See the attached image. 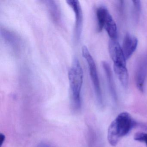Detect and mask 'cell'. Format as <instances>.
I'll list each match as a JSON object with an SVG mask.
<instances>
[{
    "mask_svg": "<svg viewBox=\"0 0 147 147\" xmlns=\"http://www.w3.org/2000/svg\"><path fill=\"white\" fill-rule=\"evenodd\" d=\"M129 113L123 112L111 123L107 131V139L111 146H116L119 140L127 135L135 125Z\"/></svg>",
    "mask_w": 147,
    "mask_h": 147,
    "instance_id": "2",
    "label": "cell"
},
{
    "mask_svg": "<svg viewBox=\"0 0 147 147\" xmlns=\"http://www.w3.org/2000/svg\"><path fill=\"white\" fill-rule=\"evenodd\" d=\"M68 79L71 94L72 109L78 112L82 106V89L83 82V72L78 58L75 57L68 71Z\"/></svg>",
    "mask_w": 147,
    "mask_h": 147,
    "instance_id": "1",
    "label": "cell"
},
{
    "mask_svg": "<svg viewBox=\"0 0 147 147\" xmlns=\"http://www.w3.org/2000/svg\"><path fill=\"white\" fill-rule=\"evenodd\" d=\"M132 4L134 7V17L135 21L137 22L139 20V15L141 11L142 5L140 1H132Z\"/></svg>",
    "mask_w": 147,
    "mask_h": 147,
    "instance_id": "14",
    "label": "cell"
},
{
    "mask_svg": "<svg viewBox=\"0 0 147 147\" xmlns=\"http://www.w3.org/2000/svg\"><path fill=\"white\" fill-rule=\"evenodd\" d=\"M134 140L140 142H144L147 147V133L144 132H137L134 135Z\"/></svg>",
    "mask_w": 147,
    "mask_h": 147,
    "instance_id": "15",
    "label": "cell"
},
{
    "mask_svg": "<svg viewBox=\"0 0 147 147\" xmlns=\"http://www.w3.org/2000/svg\"><path fill=\"white\" fill-rule=\"evenodd\" d=\"M113 69L122 86L127 88L129 85V76L126 66L113 65Z\"/></svg>",
    "mask_w": 147,
    "mask_h": 147,
    "instance_id": "10",
    "label": "cell"
},
{
    "mask_svg": "<svg viewBox=\"0 0 147 147\" xmlns=\"http://www.w3.org/2000/svg\"><path fill=\"white\" fill-rule=\"evenodd\" d=\"M107 8L104 6H100L96 10V17L97 20V31L100 32L104 29V21L107 13L108 11Z\"/></svg>",
    "mask_w": 147,
    "mask_h": 147,
    "instance_id": "12",
    "label": "cell"
},
{
    "mask_svg": "<svg viewBox=\"0 0 147 147\" xmlns=\"http://www.w3.org/2000/svg\"><path fill=\"white\" fill-rule=\"evenodd\" d=\"M108 50L113 65L126 66V59L117 39H110L108 44Z\"/></svg>",
    "mask_w": 147,
    "mask_h": 147,
    "instance_id": "5",
    "label": "cell"
},
{
    "mask_svg": "<svg viewBox=\"0 0 147 147\" xmlns=\"http://www.w3.org/2000/svg\"><path fill=\"white\" fill-rule=\"evenodd\" d=\"M1 32H3L2 34V36L4 37V38L13 46L16 45L18 43V37L16 36L15 34L10 32V31L4 30V31H1Z\"/></svg>",
    "mask_w": 147,
    "mask_h": 147,
    "instance_id": "13",
    "label": "cell"
},
{
    "mask_svg": "<svg viewBox=\"0 0 147 147\" xmlns=\"http://www.w3.org/2000/svg\"><path fill=\"white\" fill-rule=\"evenodd\" d=\"M138 45V40L136 36L129 33L125 34L122 48L126 60L131 56L136 49Z\"/></svg>",
    "mask_w": 147,
    "mask_h": 147,
    "instance_id": "7",
    "label": "cell"
},
{
    "mask_svg": "<svg viewBox=\"0 0 147 147\" xmlns=\"http://www.w3.org/2000/svg\"><path fill=\"white\" fill-rule=\"evenodd\" d=\"M102 65L106 76L110 92L113 99L115 101H116L117 100V94L116 87L111 67L108 63L105 61H102Z\"/></svg>",
    "mask_w": 147,
    "mask_h": 147,
    "instance_id": "9",
    "label": "cell"
},
{
    "mask_svg": "<svg viewBox=\"0 0 147 147\" xmlns=\"http://www.w3.org/2000/svg\"><path fill=\"white\" fill-rule=\"evenodd\" d=\"M37 147H56L51 144L47 142H41L38 145Z\"/></svg>",
    "mask_w": 147,
    "mask_h": 147,
    "instance_id": "16",
    "label": "cell"
},
{
    "mask_svg": "<svg viewBox=\"0 0 147 147\" xmlns=\"http://www.w3.org/2000/svg\"><path fill=\"white\" fill-rule=\"evenodd\" d=\"M147 77V54L140 59L136 69L135 81L138 89L143 92Z\"/></svg>",
    "mask_w": 147,
    "mask_h": 147,
    "instance_id": "6",
    "label": "cell"
},
{
    "mask_svg": "<svg viewBox=\"0 0 147 147\" xmlns=\"http://www.w3.org/2000/svg\"><path fill=\"white\" fill-rule=\"evenodd\" d=\"M104 29L105 30L110 39H117V25L109 11H107L104 21Z\"/></svg>",
    "mask_w": 147,
    "mask_h": 147,
    "instance_id": "8",
    "label": "cell"
},
{
    "mask_svg": "<svg viewBox=\"0 0 147 147\" xmlns=\"http://www.w3.org/2000/svg\"><path fill=\"white\" fill-rule=\"evenodd\" d=\"M45 2L52 19L56 23H58L61 19V13L57 3L55 1H47Z\"/></svg>",
    "mask_w": 147,
    "mask_h": 147,
    "instance_id": "11",
    "label": "cell"
},
{
    "mask_svg": "<svg viewBox=\"0 0 147 147\" xmlns=\"http://www.w3.org/2000/svg\"><path fill=\"white\" fill-rule=\"evenodd\" d=\"M66 2L72 8L74 13L75 37L76 40L78 41L80 38L82 32L83 24V13L82 9L78 0H67Z\"/></svg>",
    "mask_w": 147,
    "mask_h": 147,
    "instance_id": "4",
    "label": "cell"
},
{
    "mask_svg": "<svg viewBox=\"0 0 147 147\" xmlns=\"http://www.w3.org/2000/svg\"><path fill=\"white\" fill-rule=\"evenodd\" d=\"M5 139V136H4L3 134H1V137H0V141H1V145H2V144L4 142Z\"/></svg>",
    "mask_w": 147,
    "mask_h": 147,
    "instance_id": "17",
    "label": "cell"
},
{
    "mask_svg": "<svg viewBox=\"0 0 147 147\" xmlns=\"http://www.w3.org/2000/svg\"><path fill=\"white\" fill-rule=\"evenodd\" d=\"M82 56L86 61L88 65L89 74L93 85L97 103L98 105L101 107L103 106V97L96 64L86 46H83L82 47Z\"/></svg>",
    "mask_w": 147,
    "mask_h": 147,
    "instance_id": "3",
    "label": "cell"
}]
</instances>
